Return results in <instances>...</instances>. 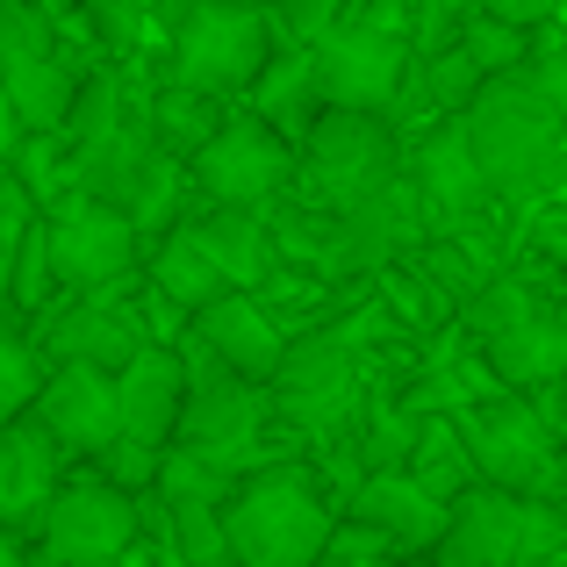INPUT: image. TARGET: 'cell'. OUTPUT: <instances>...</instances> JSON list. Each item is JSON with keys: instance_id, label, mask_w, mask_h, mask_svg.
<instances>
[{"instance_id": "5", "label": "cell", "mask_w": 567, "mask_h": 567, "mask_svg": "<svg viewBox=\"0 0 567 567\" xmlns=\"http://www.w3.org/2000/svg\"><path fill=\"white\" fill-rule=\"evenodd\" d=\"M302 173L309 187L323 194V208H352L367 194H381L388 181L402 173V144L395 130L381 123V109H323L309 123V144H302Z\"/></svg>"}, {"instance_id": "31", "label": "cell", "mask_w": 567, "mask_h": 567, "mask_svg": "<svg viewBox=\"0 0 567 567\" xmlns=\"http://www.w3.org/2000/svg\"><path fill=\"white\" fill-rule=\"evenodd\" d=\"M525 37H532L525 22H503V14H488V8L474 14L467 29H460V43H467V51L482 58L488 80H496V72H517V65H525Z\"/></svg>"}, {"instance_id": "9", "label": "cell", "mask_w": 567, "mask_h": 567, "mask_svg": "<svg viewBox=\"0 0 567 567\" xmlns=\"http://www.w3.org/2000/svg\"><path fill=\"white\" fill-rule=\"evenodd\" d=\"M137 532H144L137 488H123V482H72V488H58V496L43 503V517H37V554L43 560L86 567V560L130 554V546H137Z\"/></svg>"}, {"instance_id": "16", "label": "cell", "mask_w": 567, "mask_h": 567, "mask_svg": "<svg viewBox=\"0 0 567 567\" xmlns=\"http://www.w3.org/2000/svg\"><path fill=\"white\" fill-rule=\"evenodd\" d=\"M410 173H416V187H424V202H431V223H445V230H460V223H467L474 208L496 194V187H488V173H482V152H474V137H467V123H460V115H445V123L431 130L424 144H416Z\"/></svg>"}, {"instance_id": "23", "label": "cell", "mask_w": 567, "mask_h": 567, "mask_svg": "<svg viewBox=\"0 0 567 567\" xmlns=\"http://www.w3.org/2000/svg\"><path fill=\"white\" fill-rule=\"evenodd\" d=\"M194 230L208 237V251H216V266L230 274V288H251V280L274 266V237H266L259 208H245V202H216Z\"/></svg>"}, {"instance_id": "18", "label": "cell", "mask_w": 567, "mask_h": 567, "mask_svg": "<svg viewBox=\"0 0 567 567\" xmlns=\"http://www.w3.org/2000/svg\"><path fill=\"white\" fill-rule=\"evenodd\" d=\"M58 460H65V439L37 410L0 424V525H37L43 503L58 496Z\"/></svg>"}, {"instance_id": "14", "label": "cell", "mask_w": 567, "mask_h": 567, "mask_svg": "<svg viewBox=\"0 0 567 567\" xmlns=\"http://www.w3.org/2000/svg\"><path fill=\"white\" fill-rule=\"evenodd\" d=\"M424 223H431V202L416 187V173H395L381 194L338 208V259L346 266H388L395 251H416L431 237Z\"/></svg>"}, {"instance_id": "10", "label": "cell", "mask_w": 567, "mask_h": 567, "mask_svg": "<svg viewBox=\"0 0 567 567\" xmlns=\"http://www.w3.org/2000/svg\"><path fill=\"white\" fill-rule=\"evenodd\" d=\"M274 402L295 416L302 431H346L360 416V346L346 331H317V338H295L288 360L274 374Z\"/></svg>"}, {"instance_id": "26", "label": "cell", "mask_w": 567, "mask_h": 567, "mask_svg": "<svg viewBox=\"0 0 567 567\" xmlns=\"http://www.w3.org/2000/svg\"><path fill=\"white\" fill-rule=\"evenodd\" d=\"M158 496L166 503H230L237 496V467L216 453H202V445H173V453H158Z\"/></svg>"}, {"instance_id": "1", "label": "cell", "mask_w": 567, "mask_h": 567, "mask_svg": "<svg viewBox=\"0 0 567 567\" xmlns=\"http://www.w3.org/2000/svg\"><path fill=\"white\" fill-rule=\"evenodd\" d=\"M467 137L482 152V173L496 194L511 202H532V194L567 187V115L532 86V72H496L482 80V94L467 101Z\"/></svg>"}, {"instance_id": "38", "label": "cell", "mask_w": 567, "mask_h": 567, "mask_svg": "<svg viewBox=\"0 0 567 567\" xmlns=\"http://www.w3.org/2000/svg\"><path fill=\"white\" fill-rule=\"evenodd\" d=\"M338 22H346V0H288V37H302V43L331 37Z\"/></svg>"}, {"instance_id": "8", "label": "cell", "mask_w": 567, "mask_h": 567, "mask_svg": "<svg viewBox=\"0 0 567 567\" xmlns=\"http://www.w3.org/2000/svg\"><path fill=\"white\" fill-rule=\"evenodd\" d=\"M51 223V259H58V288L65 295H115V280L137 259V216L109 194L72 187L65 202L43 208Z\"/></svg>"}, {"instance_id": "3", "label": "cell", "mask_w": 567, "mask_h": 567, "mask_svg": "<svg viewBox=\"0 0 567 567\" xmlns=\"http://www.w3.org/2000/svg\"><path fill=\"white\" fill-rule=\"evenodd\" d=\"M445 567H525V560H560L567 554V511L554 496H525V488H460L453 525L431 546Z\"/></svg>"}, {"instance_id": "45", "label": "cell", "mask_w": 567, "mask_h": 567, "mask_svg": "<svg viewBox=\"0 0 567 567\" xmlns=\"http://www.w3.org/2000/svg\"><path fill=\"white\" fill-rule=\"evenodd\" d=\"M554 503L567 511V460H560V482H554Z\"/></svg>"}, {"instance_id": "20", "label": "cell", "mask_w": 567, "mask_h": 567, "mask_svg": "<svg viewBox=\"0 0 567 567\" xmlns=\"http://www.w3.org/2000/svg\"><path fill=\"white\" fill-rule=\"evenodd\" d=\"M43 346L51 360H94V367H123L144 346V323L130 309H115V295H72L65 309L43 302Z\"/></svg>"}, {"instance_id": "21", "label": "cell", "mask_w": 567, "mask_h": 567, "mask_svg": "<svg viewBox=\"0 0 567 567\" xmlns=\"http://www.w3.org/2000/svg\"><path fill=\"white\" fill-rule=\"evenodd\" d=\"M482 352L503 388H554L567 374V323L532 302L517 317H503L496 331H482Z\"/></svg>"}, {"instance_id": "2", "label": "cell", "mask_w": 567, "mask_h": 567, "mask_svg": "<svg viewBox=\"0 0 567 567\" xmlns=\"http://www.w3.org/2000/svg\"><path fill=\"white\" fill-rule=\"evenodd\" d=\"M223 525H230L237 560L302 567V560H323L338 511L323 503V488H317L309 467H251L245 482H237V496L223 503Z\"/></svg>"}, {"instance_id": "32", "label": "cell", "mask_w": 567, "mask_h": 567, "mask_svg": "<svg viewBox=\"0 0 567 567\" xmlns=\"http://www.w3.org/2000/svg\"><path fill=\"white\" fill-rule=\"evenodd\" d=\"M14 309H43L58 295V259H51V223H29V237H22V259H14Z\"/></svg>"}, {"instance_id": "41", "label": "cell", "mask_w": 567, "mask_h": 567, "mask_svg": "<svg viewBox=\"0 0 567 567\" xmlns=\"http://www.w3.org/2000/svg\"><path fill=\"white\" fill-rule=\"evenodd\" d=\"M94 8H101V22H109V29H137L158 0H94Z\"/></svg>"}, {"instance_id": "35", "label": "cell", "mask_w": 567, "mask_h": 567, "mask_svg": "<svg viewBox=\"0 0 567 567\" xmlns=\"http://www.w3.org/2000/svg\"><path fill=\"white\" fill-rule=\"evenodd\" d=\"M388 554H402L395 532H381L374 517H352V511L346 525H331V546H323V560H388Z\"/></svg>"}, {"instance_id": "44", "label": "cell", "mask_w": 567, "mask_h": 567, "mask_svg": "<svg viewBox=\"0 0 567 567\" xmlns=\"http://www.w3.org/2000/svg\"><path fill=\"white\" fill-rule=\"evenodd\" d=\"M554 424H560V431H567V374H560V381H554Z\"/></svg>"}, {"instance_id": "33", "label": "cell", "mask_w": 567, "mask_h": 567, "mask_svg": "<svg viewBox=\"0 0 567 567\" xmlns=\"http://www.w3.org/2000/svg\"><path fill=\"white\" fill-rule=\"evenodd\" d=\"M416 439H424V410L402 402V410H374V431H367V467H410Z\"/></svg>"}, {"instance_id": "17", "label": "cell", "mask_w": 567, "mask_h": 567, "mask_svg": "<svg viewBox=\"0 0 567 567\" xmlns=\"http://www.w3.org/2000/svg\"><path fill=\"white\" fill-rule=\"evenodd\" d=\"M187 388H194V374H187L181 352H166V346H152V338H144V346L130 352L123 367H115V395H123V431H130V439H152V445L181 439Z\"/></svg>"}, {"instance_id": "37", "label": "cell", "mask_w": 567, "mask_h": 567, "mask_svg": "<svg viewBox=\"0 0 567 567\" xmlns=\"http://www.w3.org/2000/svg\"><path fill=\"white\" fill-rule=\"evenodd\" d=\"M29 223H37V202H8L0 208V295L14 288V259H22V237H29Z\"/></svg>"}, {"instance_id": "29", "label": "cell", "mask_w": 567, "mask_h": 567, "mask_svg": "<svg viewBox=\"0 0 567 567\" xmlns=\"http://www.w3.org/2000/svg\"><path fill=\"white\" fill-rule=\"evenodd\" d=\"M410 474H424L445 503L467 488V474H482L474 453H467V439H460V416L453 424H445V416H424V439H416V453H410Z\"/></svg>"}, {"instance_id": "25", "label": "cell", "mask_w": 567, "mask_h": 567, "mask_svg": "<svg viewBox=\"0 0 567 567\" xmlns=\"http://www.w3.org/2000/svg\"><path fill=\"white\" fill-rule=\"evenodd\" d=\"M8 173L22 181V194H29L37 208L65 202V194L80 187V173H72V144H65V130H22V144H14V158H8Z\"/></svg>"}, {"instance_id": "40", "label": "cell", "mask_w": 567, "mask_h": 567, "mask_svg": "<svg viewBox=\"0 0 567 567\" xmlns=\"http://www.w3.org/2000/svg\"><path fill=\"white\" fill-rule=\"evenodd\" d=\"M474 8L503 14V22H525V29H546V22H554V14L567 8V0H474Z\"/></svg>"}, {"instance_id": "46", "label": "cell", "mask_w": 567, "mask_h": 567, "mask_svg": "<svg viewBox=\"0 0 567 567\" xmlns=\"http://www.w3.org/2000/svg\"><path fill=\"white\" fill-rule=\"evenodd\" d=\"M0 109H8V86H0Z\"/></svg>"}, {"instance_id": "4", "label": "cell", "mask_w": 567, "mask_h": 567, "mask_svg": "<svg viewBox=\"0 0 567 567\" xmlns=\"http://www.w3.org/2000/svg\"><path fill=\"white\" fill-rule=\"evenodd\" d=\"M402 22L410 0H381L367 22H338L331 37H317V101L323 109H395L402 101Z\"/></svg>"}, {"instance_id": "6", "label": "cell", "mask_w": 567, "mask_h": 567, "mask_svg": "<svg viewBox=\"0 0 567 567\" xmlns=\"http://www.w3.org/2000/svg\"><path fill=\"white\" fill-rule=\"evenodd\" d=\"M460 439H467L482 482L525 488V496H554L560 482V439L554 416L525 395H496V402H467L460 410Z\"/></svg>"}, {"instance_id": "42", "label": "cell", "mask_w": 567, "mask_h": 567, "mask_svg": "<svg viewBox=\"0 0 567 567\" xmlns=\"http://www.w3.org/2000/svg\"><path fill=\"white\" fill-rule=\"evenodd\" d=\"M546 245H554V251H567V216H546Z\"/></svg>"}, {"instance_id": "28", "label": "cell", "mask_w": 567, "mask_h": 567, "mask_svg": "<svg viewBox=\"0 0 567 567\" xmlns=\"http://www.w3.org/2000/svg\"><path fill=\"white\" fill-rule=\"evenodd\" d=\"M302 94H317V43L295 37V51L266 58L259 72V115L266 123H302Z\"/></svg>"}, {"instance_id": "12", "label": "cell", "mask_w": 567, "mask_h": 567, "mask_svg": "<svg viewBox=\"0 0 567 567\" xmlns=\"http://www.w3.org/2000/svg\"><path fill=\"white\" fill-rule=\"evenodd\" d=\"M295 173V152L280 144V130L266 115H237V123H216L202 144H194V181H202L208 202H274Z\"/></svg>"}, {"instance_id": "39", "label": "cell", "mask_w": 567, "mask_h": 567, "mask_svg": "<svg viewBox=\"0 0 567 567\" xmlns=\"http://www.w3.org/2000/svg\"><path fill=\"white\" fill-rule=\"evenodd\" d=\"M525 72H532V86H539V94L567 115V43H546V51H532Z\"/></svg>"}, {"instance_id": "36", "label": "cell", "mask_w": 567, "mask_h": 567, "mask_svg": "<svg viewBox=\"0 0 567 567\" xmlns=\"http://www.w3.org/2000/svg\"><path fill=\"white\" fill-rule=\"evenodd\" d=\"M416 259H424L431 288H445V295H474V288H482V266H474L467 251L439 245V237H424V245H416Z\"/></svg>"}, {"instance_id": "30", "label": "cell", "mask_w": 567, "mask_h": 567, "mask_svg": "<svg viewBox=\"0 0 567 567\" xmlns=\"http://www.w3.org/2000/svg\"><path fill=\"white\" fill-rule=\"evenodd\" d=\"M37 395H43L37 346H29V338L0 317V424H8V416H29V410H37Z\"/></svg>"}, {"instance_id": "24", "label": "cell", "mask_w": 567, "mask_h": 567, "mask_svg": "<svg viewBox=\"0 0 567 567\" xmlns=\"http://www.w3.org/2000/svg\"><path fill=\"white\" fill-rule=\"evenodd\" d=\"M144 525H158V546L173 560H230V525H223V503H144Z\"/></svg>"}, {"instance_id": "15", "label": "cell", "mask_w": 567, "mask_h": 567, "mask_svg": "<svg viewBox=\"0 0 567 567\" xmlns=\"http://www.w3.org/2000/svg\"><path fill=\"white\" fill-rule=\"evenodd\" d=\"M352 517H374L381 532H395L402 554H424V546L445 539L453 503H445L424 474H410V467H374V474L352 482Z\"/></svg>"}, {"instance_id": "22", "label": "cell", "mask_w": 567, "mask_h": 567, "mask_svg": "<svg viewBox=\"0 0 567 567\" xmlns=\"http://www.w3.org/2000/svg\"><path fill=\"white\" fill-rule=\"evenodd\" d=\"M152 288L166 295L173 309H202V302H216V295L230 288V274L216 266L208 237L194 230V223H181V230L158 245V259H152Z\"/></svg>"}, {"instance_id": "27", "label": "cell", "mask_w": 567, "mask_h": 567, "mask_svg": "<svg viewBox=\"0 0 567 567\" xmlns=\"http://www.w3.org/2000/svg\"><path fill=\"white\" fill-rule=\"evenodd\" d=\"M482 58L467 43H445V51H424V80H416V101L424 115H467V101L482 94Z\"/></svg>"}, {"instance_id": "13", "label": "cell", "mask_w": 567, "mask_h": 567, "mask_svg": "<svg viewBox=\"0 0 567 567\" xmlns=\"http://www.w3.org/2000/svg\"><path fill=\"white\" fill-rule=\"evenodd\" d=\"M37 416L65 439V453H101V445L123 431V395H115V367L94 360H58L43 374Z\"/></svg>"}, {"instance_id": "7", "label": "cell", "mask_w": 567, "mask_h": 567, "mask_svg": "<svg viewBox=\"0 0 567 567\" xmlns=\"http://www.w3.org/2000/svg\"><path fill=\"white\" fill-rule=\"evenodd\" d=\"M266 58V14L251 0H194L173 43V80L194 94H245L259 86Z\"/></svg>"}, {"instance_id": "43", "label": "cell", "mask_w": 567, "mask_h": 567, "mask_svg": "<svg viewBox=\"0 0 567 567\" xmlns=\"http://www.w3.org/2000/svg\"><path fill=\"white\" fill-rule=\"evenodd\" d=\"M8 202H22V181H14V173L0 166V208H8Z\"/></svg>"}, {"instance_id": "19", "label": "cell", "mask_w": 567, "mask_h": 567, "mask_svg": "<svg viewBox=\"0 0 567 567\" xmlns=\"http://www.w3.org/2000/svg\"><path fill=\"white\" fill-rule=\"evenodd\" d=\"M194 338H202L223 367H237V374H251V381H274L280 360H288V331H280L245 288H223L216 302L194 309Z\"/></svg>"}, {"instance_id": "34", "label": "cell", "mask_w": 567, "mask_h": 567, "mask_svg": "<svg viewBox=\"0 0 567 567\" xmlns=\"http://www.w3.org/2000/svg\"><path fill=\"white\" fill-rule=\"evenodd\" d=\"M158 453H166V445H152V439H130V431H115L109 445H101V474H109V482H123V488H152L158 482Z\"/></svg>"}, {"instance_id": "11", "label": "cell", "mask_w": 567, "mask_h": 567, "mask_svg": "<svg viewBox=\"0 0 567 567\" xmlns=\"http://www.w3.org/2000/svg\"><path fill=\"white\" fill-rule=\"evenodd\" d=\"M202 346V338H194ZM266 416H274V388H259L251 374L223 367L208 352V374L187 388V410H181V439L202 445V453L230 460L237 474L259 460V439H266Z\"/></svg>"}]
</instances>
